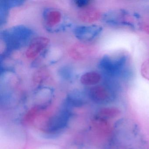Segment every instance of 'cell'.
<instances>
[{"mask_svg": "<svg viewBox=\"0 0 149 149\" xmlns=\"http://www.w3.org/2000/svg\"><path fill=\"white\" fill-rule=\"evenodd\" d=\"M125 53L117 52L104 56L100 61V68L106 73L115 74L121 70L127 62Z\"/></svg>", "mask_w": 149, "mask_h": 149, "instance_id": "obj_1", "label": "cell"}, {"mask_svg": "<svg viewBox=\"0 0 149 149\" xmlns=\"http://www.w3.org/2000/svg\"><path fill=\"white\" fill-rule=\"evenodd\" d=\"M102 30V27L97 25L82 26L77 28L75 34L78 39L82 40H90L99 35Z\"/></svg>", "mask_w": 149, "mask_h": 149, "instance_id": "obj_2", "label": "cell"}, {"mask_svg": "<svg viewBox=\"0 0 149 149\" xmlns=\"http://www.w3.org/2000/svg\"><path fill=\"white\" fill-rule=\"evenodd\" d=\"M49 40L44 37H39L34 39L30 43L26 52V56L29 59L35 58L40 52L48 44Z\"/></svg>", "mask_w": 149, "mask_h": 149, "instance_id": "obj_3", "label": "cell"}, {"mask_svg": "<svg viewBox=\"0 0 149 149\" xmlns=\"http://www.w3.org/2000/svg\"><path fill=\"white\" fill-rule=\"evenodd\" d=\"M101 16L99 10L92 7H86L82 8L78 13L80 19L85 23H92L98 20Z\"/></svg>", "mask_w": 149, "mask_h": 149, "instance_id": "obj_4", "label": "cell"}, {"mask_svg": "<svg viewBox=\"0 0 149 149\" xmlns=\"http://www.w3.org/2000/svg\"><path fill=\"white\" fill-rule=\"evenodd\" d=\"M91 98L97 102H104L109 97V94L106 88L102 86L93 87L90 91Z\"/></svg>", "mask_w": 149, "mask_h": 149, "instance_id": "obj_5", "label": "cell"}, {"mask_svg": "<svg viewBox=\"0 0 149 149\" xmlns=\"http://www.w3.org/2000/svg\"><path fill=\"white\" fill-rule=\"evenodd\" d=\"M88 54V48L81 43L74 45L69 51L70 56L75 60H82L86 57Z\"/></svg>", "mask_w": 149, "mask_h": 149, "instance_id": "obj_6", "label": "cell"}, {"mask_svg": "<svg viewBox=\"0 0 149 149\" xmlns=\"http://www.w3.org/2000/svg\"><path fill=\"white\" fill-rule=\"evenodd\" d=\"M101 79V75L95 72H90L84 74L81 78V81L84 85H95L98 83Z\"/></svg>", "mask_w": 149, "mask_h": 149, "instance_id": "obj_7", "label": "cell"}, {"mask_svg": "<svg viewBox=\"0 0 149 149\" xmlns=\"http://www.w3.org/2000/svg\"><path fill=\"white\" fill-rule=\"evenodd\" d=\"M61 19V14L57 11L49 12L47 15V20L49 25L54 26L59 23Z\"/></svg>", "mask_w": 149, "mask_h": 149, "instance_id": "obj_8", "label": "cell"}, {"mask_svg": "<svg viewBox=\"0 0 149 149\" xmlns=\"http://www.w3.org/2000/svg\"><path fill=\"white\" fill-rule=\"evenodd\" d=\"M45 70H40L35 74L33 77V81L36 83L41 82L47 77V72Z\"/></svg>", "mask_w": 149, "mask_h": 149, "instance_id": "obj_9", "label": "cell"}, {"mask_svg": "<svg viewBox=\"0 0 149 149\" xmlns=\"http://www.w3.org/2000/svg\"><path fill=\"white\" fill-rule=\"evenodd\" d=\"M141 73L143 77L149 81V59L143 63L141 66Z\"/></svg>", "mask_w": 149, "mask_h": 149, "instance_id": "obj_10", "label": "cell"}, {"mask_svg": "<svg viewBox=\"0 0 149 149\" xmlns=\"http://www.w3.org/2000/svg\"><path fill=\"white\" fill-rule=\"evenodd\" d=\"M89 3L88 1H76L77 5L80 7L84 8L87 7Z\"/></svg>", "mask_w": 149, "mask_h": 149, "instance_id": "obj_11", "label": "cell"}, {"mask_svg": "<svg viewBox=\"0 0 149 149\" xmlns=\"http://www.w3.org/2000/svg\"><path fill=\"white\" fill-rule=\"evenodd\" d=\"M143 30L146 33L149 34V25H146L143 27Z\"/></svg>", "mask_w": 149, "mask_h": 149, "instance_id": "obj_12", "label": "cell"}]
</instances>
